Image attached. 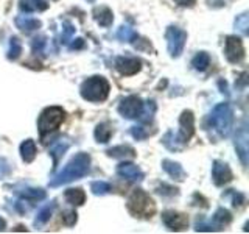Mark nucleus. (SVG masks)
I'll list each match as a JSON object with an SVG mask.
<instances>
[{
    "label": "nucleus",
    "mask_w": 249,
    "mask_h": 234,
    "mask_svg": "<svg viewBox=\"0 0 249 234\" xmlns=\"http://www.w3.org/2000/svg\"><path fill=\"white\" fill-rule=\"evenodd\" d=\"M115 69L122 75H134L140 70V61L137 58L129 57H120L115 59Z\"/></svg>",
    "instance_id": "obj_11"
},
{
    "label": "nucleus",
    "mask_w": 249,
    "mask_h": 234,
    "mask_svg": "<svg viewBox=\"0 0 249 234\" xmlns=\"http://www.w3.org/2000/svg\"><path fill=\"white\" fill-rule=\"evenodd\" d=\"M112 136V127L109 123H100L98 127L95 128V139L98 140V142L105 144L107 142L109 139H111Z\"/></svg>",
    "instance_id": "obj_24"
},
{
    "label": "nucleus",
    "mask_w": 249,
    "mask_h": 234,
    "mask_svg": "<svg viewBox=\"0 0 249 234\" xmlns=\"http://www.w3.org/2000/svg\"><path fill=\"white\" fill-rule=\"evenodd\" d=\"M19 8L25 13H35V11H45L49 8V3L44 0H20Z\"/></svg>",
    "instance_id": "obj_21"
},
{
    "label": "nucleus",
    "mask_w": 249,
    "mask_h": 234,
    "mask_svg": "<svg viewBox=\"0 0 249 234\" xmlns=\"http://www.w3.org/2000/svg\"><path fill=\"white\" fill-rule=\"evenodd\" d=\"M235 27L241 31V33H248V28H249V22H248V14H241L235 19Z\"/></svg>",
    "instance_id": "obj_35"
},
{
    "label": "nucleus",
    "mask_w": 249,
    "mask_h": 234,
    "mask_svg": "<svg viewBox=\"0 0 249 234\" xmlns=\"http://www.w3.org/2000/svg\"><path fill=\"white\" fill-rule=\"evenodd\" d=\"M5 228H6V222L3 220L2 217H0V231H3Z\"/></svg>",
    "instance_id": "obj_43"
},
{
    "label": "nucleus",
    "mask_w": 249,
    "mask_h": 234,
    "mask_svg": "<svg viewBox=\"0 0 249 234\" xmlns=\"http://www.w3.org/2000/svg\"><path fill=\"white\" fill-rule=\"evenodd\" d=\"M53 209H54V203H49V205H45L41 211L37 213V217H36V220H35V225L39 226V225H45L47 222L50 220V217L53 214Z\"/></svg>",
    "instance_id": "obj_25"
},
{
    "label": "nucleus",
    "mask_w": 249,
    "mask_h": 234,
    "mask_svg": "<svg viewBox=\"0 0 249 234\" xmlns=\"http://www.w3.org/2000/svg\"><path fill=\"white\" fill-rule=\"evenodd\" d=\"M14 192L20 195V197L27 201H39V200L45 198V191L41 189V187H31V186L19 184L14 187Z\"/></svg>",
    "instance_id": "obj_14"
},
{
    "label": "nucleus",
    "mask_w": 249,
    "mask_h": 234,
    "mask_svg": "<svg viewBox=\"0 0 249 234\" xmlns=\"http://www.w3.org/2000/svg\"><path fill=\"white\" fill-rule=\"evenodd\" d=\"M162 220L171 231H182L184 228H187V225H189V218H187V215L173 213V211L163 213Z\"/></svg>",
    "instance_id": "obj_10"
},
{
    "label": "nucleus",
    "mask_w": 249,
    "mask_h": 234,
    "mask_svg": "<svg viewBox=\"0 0 249 234\" xmlns=\"http://www.w3.org/2000/svg\"><path fill=\"white\" fill-rule=\"evenodd\" d=\"M22 53V44L18 38L10 39V50H8V58L10 59H18Z\"/></svg>",
    "instance_id": "obj_29"
},
{
    "label": "nucleus",
    "mask_w": 249,
    "mask_h": 234,
    "mask_svg": "<svg viewBox=\"0 0 249 234\" xmlns=\"http://www.w3.org/2000/svg\"><path fill=\"white\" fill-rule=\"evenodd\" d=\"M154 111H156L154 101H146V106L142 108V113H140V116H139L140 120H142V122H151Z\"/></svg>",
    "instance_id": "obj_31"
},
{
    "label": "nucleus",
    "mask_w": 249,
    "mask_h": 234,
    "mask_svg": "<svg viewBox=\"0 0 249 234\" xmlns=\"http://www.w3.org/2000/svg\"><path fill=\"white\" fill-rule=\"evenodd\" d=\"M226 58H228L229 62H240L245 58V47L241 39L237 36H229L226 39Z\"/></svg>",
    "instance_id": "obj_9"
},
{
    "label": "nucleus",
    "mask_w": 249,
    "mask_h": 234,
    "mask_svg": "<svg viewBox=\"0 0 249 234\" xmlns=\"http://www.w3.org/2000/svg\"><path fill=\"white\" fill-rule=\"evenodd\" d=\"M176 3H179V5H182V6H192L193 5V0H176Z\"/></svg>",
    "instance_id": "obj_42"
},
{
    "label": "nucleus",
    "mask_w": 249,
    "mask_h": 234,
    "mask_svg": "<svg viewBox=\"0 0 249 234\" xmlns=\"http://www.w3.org/2000/svg\"><path fill=\"white\" fill-rule=\"evenodd\" d=\"M165 39H167V47L168 53L173 58H178L182 53L185 41H187V33L179 27H168L165 31Z\"/></svg>",
    "instance_id": "obj_7"
},
{
    "label": "nucleus",
    "mask_w": 249,
    "mask_h": 234,
    "mask_svg": "<svg viewBox=\"0 0 249 234\" xmlns=\"http://www.w3.org/2000/svg\"><path fill=\"white\" fill-rule=\"evenodd\" d=\"M128 209L136 217H151L156 213V205L146 192L136 189L128 198Z\"/></svg>",
    "instance_id": "obj_5"
},
{
    "label": "nucleus",
    "mask_w": 249,
    "mask_h": 234,
    "mask_svg": "<svg viewBox=\"0 0 249 234\" xmlns=\"http://www.w3.org/2000/svg\"><path fill=\"white\" fill-rule=\"evenodd\" d=\"M10 172H11L10 162H8L6 159H3V158H0V178L6 176L8 174H10Z\"/></svg>",
    "instance_id": "obj_36"
},
{
    "label": "nucleus",
    "mask_w": 249,
    "mask_h": 234,
    "mask_svg": "<svg viewBox=\"0 0 249 234\" xmlns=\"http://www.w3.org/2000/svg\"><path fill=\"white\" fill-rule=\"evenodd\" d=\"M75 41H76V42H72V44H70V49H72V50H78V49H81V47L84 45V41H83L81 38H80V39H75Z\"/></svg>",
    "instance_id": "obj_41"
},
{
    "label": "nucleus",
    "mask_w": 249,
    "mask_h": 234,
    "mask_svg": "<svg viewBox=\"0 0 249 234\" xmlns=\"http://www.w3.org/2000/svg\"><path fill=\"white\" fill-rule=\"evenodd\" d=\"M107 155L117 159H132L136 156V150L131 145H117L109 148Z\"/></svg>",
    "instance_id": "obj_18"
},
{
    "label": "nucleus",
    "mask_w": 249,
    "mask_h": 234,
    "mask_svg": "<svg viewBox=\"0 0 249 234\" xmlns=\"http://www.w3.org/2000/svg\"><path fill=\"white\" fill-rule=\"evenodd\" d=\"M86 2H89V3H93V2H95V0H86Z\"/></svg>",
    "instance_id": "obj_44"
},
{
    "label": "nucleus",
    "mask_w": 249,
    "mask_h": 234,
    "mask_svg": "<svg viewBox=\"0 0 249 234\" xmlns=\"http://www.w3.org/2000/svg\"><path fill=\"white\" fill-rule=\"evenodd\" d=\"M20 156L25 162H31L36 158V144L33 139H27L20 144Z\"/></svg>",
    "instance_id": "obj_22"
},
{
    "label": "nucleus",
    "mask_w": 249,
    "mask_h": 234,
    "mask_svg": "<svg viewBox=\"0 0 249 234\" xmlns=\"http://www.w3.org/2000/svg\"><path fill=\"white\" fill-rule=\"evenodd\" d=\"M16 25H18V28H20L22 31H33V30L41 28V20L30 18V16L20 14L16 18Z\"/></svg>",
    "instance_id": "obj_20"
},
{
    "label": "nucleus",
    "mask_w": 249,
    "mask_h": 234,
    "mask_svg": "<svg viewBox=\"0 0 249 234\" xmlns=\"http://www.w3.org/2000/svg\"><path fill=\"white\" fill-rule=\"evenodd\" d=\"M66 200L70 203V205L80 206L86 201V194L83 189H67L66 191Z\"/></svg>",
    "instance_id": "obj_23"
},
{
    "label": "nucleus",
    "mask_w": 249,
    "mask_h": 234,
    "mask_svg": "<svg viewBox=\"0 0 249 234\" xmlns=\"http://www.w3.org/2000/svg\"><path fill=\"white\" fill-rule=\"evenodd\" d=\"M192 66L196 70H201V72H202V70H206L210 66V57L206 52H199L196 57L193 58Z\"/></svg>",
    "instance_id": "obj_27"
},
{
    "label": "nucleus",
    "mask_w": 249,
    "mask_h": 234,
    "mask_svg": "<svg viewBox=\"0 0 249 234\" xmlns=\"http://www.w3.org/2000/svg\"><path fill=\"white\" fill-rule=\"evenodd\" d=\"M179 131L175 133L168 131L165 136H163V145L170 150H182L185 144L189 142L190 137L195 133V117L192 111H184L181 114V119H179Z\"/></svg>",
    "instance_id": "obj_2"
},
{
    "label": "nucleus",
    "mask_w": 249,
    "mask_h": 234,
    "mask_svg": "<svg viewBox=\"0 0 249 234\" xmlns=\"http://www.w3.org/2000/svg\"><path fill=\"white\" fill-rule=\"evenodd\" d=\"M212 178H213V183L216 186H223L226 183H229L232 179V172H231L228 164L215 161L213 167H212Z\"/></svg>",
    "instance_id": "obj_12"
},
{
    "label": "nucleus",
    "mask_w": 249,
    "mask_h": 234,
    "mask_svg": "<svg viewBox=\"0 0 249 234\" xmlns=\"http://www.w3.org/2000/svg\"><path fill=\"white\" fill-rule=\"evenodd\" d=\"M89 170H90V156L88 153H78L67 162V166L52 179L50 186L58 187V186L73 181V179H80L88 175Z\"/></svg>",
    "instance_id": "obj_1"
},
{
    "label": "nucleus",
    "mask_w": 249,
    "mask_h": 234,
    "mask_svg": "<svg viewBox=\"0 0 249 234\" xmlns=\"http://www.w3.org/2000/svg\"><path fill=\"white\" fill-rule=\"evenodd\" d=\"M229 194L232 195V201H233V205H235V206H240V205H243V203H245V195L243 194L235 192V191H231Z\"/></svg>",
    "instance_id": "obj_39"
},
{
    "label": "nucleus",
    "mask_w": 249,
    "mask_h": 234,
    "mask_svg": "<svg viewBox=\"0 0 249 234\" xmlns=\"http://www.w3.org/2000/svg\"><path fill=\"white\" fill-rule=\"evenodd\" d=\"M131 135L134 136L137 140H143V139H146L148 136H150V131H148L145 127H132L131 128Z\"/></svg>",
    "instance_id": "obj_34"
},
{
    "label": "nucleus",
    "mask_w": 249,
    "mask_h": 234,
    "mask_svg": "<svg viewBox=\"0 0 249 234\" xmlns=\"http://www.w3.org/2000/svg\"><path fill=\"white\" fill-rule=\"evenodd\" d=\"M70 140L69 139H59L58 142H54L50 148V156L53 158V164H54V167L58 166V162L61 161V158L64 156V153L67 152V148L70 147Z\"/></svg>",
    "instance_id": "obj_17"
},
{
    "label": "nucleus",
    "mask_w": 249,
    "mask_h": 234,
    "mask_svg": "<svg viewBox=\"0 0 249 234\" xmlns=\"http://www.w3.org/2000/svg\"><path fill=\"white\" fill-rule=\"evenodd\" d=\"M75 35V27L70 22H62V33H61V42L69 44L72 41V36Z\"/></svg>",
    "instance_id": "obj_30"
},
{
    "label": "nucleus",
    "mask_w": 249,
    "mask_h": 234,
    "mask_svg": "<svg viewBox=\"0 0 249 234\" xmlns=\"http://www.w3.org/2000/svg\"><path fill=\"white\" fill-rule=\"evenodd\" d=\"M90 191L95 195H105L107 192H111V184L106 181H93L90 184Z\"/></svg>",
    "instance_id": "obj_32"
},
{
    "label": "nucleus",
    "mask_w": 249,
    "mask_h": 234,
    "mask_svg": "<svg viewBox=\"0 0 249 234\" xmlns=\"http://www.w3.org/2000/svg\"><path fill=\"white\" fill-rule=\"evenodd\" d=\"M235 148H237V153L240 156L241 162H243V166H246L248 164V130H246L245 125L237 133Z\"/></svg>",
    "instance_id": "obj_15"
},
{
    "label": "nucleus",
    "mask_w": 249,
    "mask_h": 234,
    "mask_svg": "<svg viewBox=\"0 0 249 234\" xmlns=\"http://www.w3.org/2000/svg\"><path fill=\"white\" fill-rule=\"evenodd\" d=\"M64 111L62 108L59 106H50V108H45L41 117H39V122H37V127L39 131H41V136L49 135L52 131H56L59 128V125L64 120Z\"/></svg>",
    "instance_id": "obj_6"
},
{
    "label": "nucleus",
    "mask_w": 249,
    "mask_h": 234,
    "mask_svg": "<svg viewBox=\"0 0 249 234\" xmlns=\"http://www.w3.org/2000/svg\"><path fill=\"white\" fill-rule=\"evenodd\" d=\"M117 38L120 39V41H126V42H134L139 39V35L136 33L134 30H132L131 27H126L123 25L119 28V31H117Z\"/></svg>",
    "instance_id": "obj_26"
},
{
    "label": "nucleus",
    "mask_w": 249,
    "mask_h": 234,
    "mask_svg": "<svg viewBox=\"0 0 249 234\" xmlns=\"http://www.w3.org/2000/svg\"><path fill=\"white\" fill-rule=\"evenodd\" d=\"M232 220V215H231V213L228 209H224V208H220L215 213V215H213V222H215V225L218 226V228L221 230V226H224V225H228L229 222Z\"/></svg>",
    "instance_id": "obj_28"
},
{
    "label": "nucleus",
    "mask_w": 249,
    "mask_h": 234,
    "mask_svg": "<svg viewBox=\"0 0 249 234\" xmlns=\"http://www.w3.org/2000/svg\"><path fill=\"white\" fill-rule=\"evenodd\" d=\"M158 192L160 195H176L178 189H175V187H171V186H167V184H162L158 187Z\"/></svg>",
    "instance_id": "obj_37"
},
{
    "label": "nucleus",
    "mask_w": 249,
    "mask_h": 234,
    "mask_svg": "<svg viewBox=\"0 0 249 234\" xmlns=\"http://www.w3.org/2000/svg\"><path fill=\"white\" fill-rule=\"evenodd\" d=\"M47 41L44 36H37L33 39V42H31V49H33V52L37 55V53H44V47H45Z\"/></svg>",
    "instance_id": "obj_33"
},
{
    "label": "nucleus",
    "mask_w": 249,
    "mask_h": 234,
    "mask_svg": "<svg viewBox=\"0 0 249 234\" xmlns=\"http://www.w3.org/2000/svg\"><path fill=\"white\" fill-rule=\"evenodd\" d=\"M162 167L171 178L178 179V181H184V179H185V172H184L182 166L179 162L170 161V159H163L162 161Z\"/></svg>",
    "instance_id": "obj_16"
},
{
    "label": "nucleus",
    "mask_w": 249,
    "mask_h": 234,
    "mask_svg": "<svg viewBox=\"0 0 249 234\" xmlns=\"http://www.w3.org/2000/svg\"><path fill=\"white\" fill-rule=\"evenodd\" d=\"M196 231H218L220 228H218L216 225H212V223H196V228H195Z\"/></svg>",
    "instance_id": "obj_38"
},
{
    "label": "nucleus",
    "mask_w": 249,
    "mask_h": 234,
    "mask_svg": "<svg viewBox=\"0 0 249 234\" xmlns=\"http://www.w3.org/2000/svg\"><path fill=\"white\" fill-rule=\"evenodd\" d=\"M109 96V83L103 77H90L81 84V97L88 101H103Z\"/></svg>",
    "instance_id": "obj_4"
},
{
    "label": "nucleus",
    "mask_w": 249,
    "mask_h": 234,
    "mask_svg": "<svg viewBox=\"0 0 249 234\" xmlns=\"http://www.w3.org/2000/svg\"><path fill=\"white\" fill-rule=\"evenodd\" d=\"M93 19L97 20L98 25L109 27V25H112L114 14L107 6H100V8H95V10H93Z\"/></svg>",
    "instance_id": "obj_19"
},
{
    "label": "nucleus",
    "mask_w": 249,
    "mask_h": 234,
    "mask_svg": "<svg viewBox=\"0 0 249 234\" xmlns=\"http://www.w3.org/2000/svg\"><path fill=\"white\" fill-rule=\"evenodd\" d=\"M62 220H64V223L67 226L75 225V222H76V213H67L64 217H62Z\"/></svg>",
    "instance_id": "obj_40"
},
{
    "label": "nucleus",
    "mask_w": 249,
    "mask_h": 234,
    "mask_svg": "<svg viewBox=\"0 0 249 234\" xmlns=\"http://www.w3.org/2000/svg\"><path fill=\"white\" fill-rule=\"evenodd\" d=\"M232 122H233V116L231 106L228 103H220L209 114L206 127L210 131V136L215 135L218 137H226L231 133Z\"/></svg>",
    "instance_id": "obj_3"
},
{
    "label": "nucleus",
    "mask_w": 249,
    "mask_h": 234,
    "mask_svg": "<svg viewBox=\"0 0 249 234\" xmlns=\"http://www.w3.org/2000/svg\"><path fill=\"white\" fill-rule=\"evenodd\" d=\"M143 103L137 96H129L126 98H123L119 105V113L126 117V119H136L142 113Z\"/></svg>",
    "instance_id": "obj_8"
},
{
    "label": "nucleus",
    "mask_w": 249,
    "mask_h": 234,
    "mask_svg": "<svg viewBox=\"0 0 249 234\" xmlns=\"http://www.w3.org/2000/svg\"><path fill=\"white\" fill-rule=\"evenodd\" d=\"M117 174L123 178L129 179V181H142L143 179L142 169L132 162H122L120 166L117 167Z\"/></svg>",
    "instance_id": "obj_13"
}]
</instances>
